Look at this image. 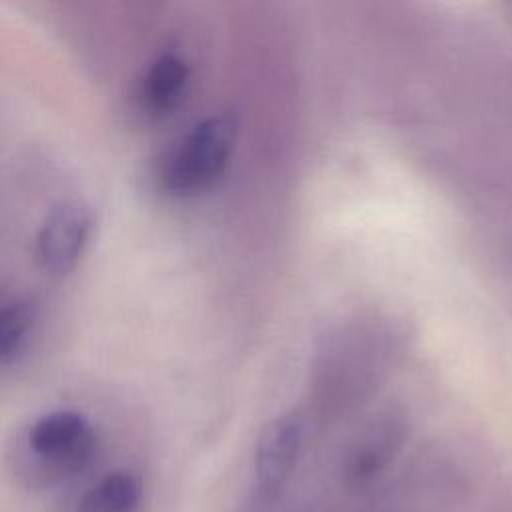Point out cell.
Here are the masks:
<instances>
[{
    "mask_svg": "<svg viewBox=\"0 0 512 512\" xmlns=\"http://www.w3.org/2000/svg\"><path fill=\"white\" fill-rule=\"evenodd\" d=\"M236 136L230 114H214L190 128L166 154L160 184L172 196H194L208 190L224 172Z\"/></svg>",
    "mask_w": 512,
    "mask_h": 512,
    "instance_id": "2",
    "label": "cell"
},
{
    "mask_svg": "<svg viewBox=\"0 0 512 512\" xmlns=\"http://www.w3.org/2000/svg\"><path fill=\"white\" fill-rule=\"evenodd\" d=\"M142 488L130 472H114L102 478L80 500L78 512H136Z\"/></svg>",
    "mask_w": 512,
    "mask_h": 512,
    "instance_id": "7",
    "label": "cell"
},
{
    "mask_svg": "<svg viewBox=\"0 0 512 512\" xmlns=\"http://www.w3.org/2000/svg\"><path fill=\"white\" fill-rule=\"evenodd\" d=\"M34 326V312L26 304L0 308V364L10 362L28 342Z\"/></svg>",
    "mask_w": 512,
    "mask_h": 512,
    "instance_id": "8",
    "label": "cell"
},
{
    "mask_svg": "<svg viewBox=\"0 0 512 512\" xmlns=\"http://www.w3.org/2000/svg\"><path fill=\"white\" fill-rule=\"evenodd\" d=\"M92 232V214L82 202H62L44 220L36 236V260L50 274H68L84 252Z\"/></svg>",
    "mask_w": 512,
    "mask_h": 512,
    "instance_id": "3",
    "label": "cell"
},
{
    "mask_svg": "<svg viewBox=\"0 0 512 512\" xmlns=\"http://www.w3.org/2000/svg\"><path fill=\"white\" fill-rule=\"evenodd\" d=\"M96 452V434L90 422L70 410L38 418L14 454L16 476L32 486H52L88 466Z\"/></svg>",
    "mask_w": 512,
    "mask_h": 512,
    "instance_id": "1",
    "label": "cell"
},
{
    "mask_svg": "<svg viewBox=\"0 0 512 512\" xmlns=\"http://www.w3.org/2000/svg\"><path fill=\"white\" fill-rule=\"evenodd\" d=\"M404 438V424L398 418H384L376 422L354 446L350 452L344 476L346 484L352 488L368 484L374 476L382 472L390 458H394L396 450L400 448Z\"/></svg>",
    "mask_w": 512,
    "mask_h": 512,
    "instance_id": "6",
    "label": "cell"
},
{
    "mask_svg": "<svg viewBox=\"0 0 512 512\" xmlns=\"http://www.w3.org/2000/svg\"><path fill=\"white\" fill-rule=\"evenodd\" d=\"M188 78L190 70L182 56L174 52L158 54L138 82L136 98L140 108L152 118L172 114L186 94Z\"/></svg>",
    "mask_w": 512,
    "mask_h": 512,
    "instance_id": "5",
    "label": "cell"
},
{
    "mask_svg": "<svg viewBox=\"0 0 512 512\" xmlns=\"http://www.w3.org/2000/svg\"><path fill=\"white\" fill-rule=\"evenodd\" d=\"M302 436L304 428L296 414L278 416L262 428L254 464L258 488L264 494L274 496L290 478L302 448Z\"/></svg>",
    "mask_w": 512,
    "mask_h": 512,
    "instance_id": "4",
    "label": "cell"
}]
</instances>
